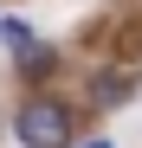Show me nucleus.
<instances>
[{
	"label": "nucleus",
	"mask_w": 142,
	"mask_h": 148,
	"mask_svg": "<svg viewBox=\"0 0 142 148\" xmlns=\"http://www.w3.org/2000/svg\"><path fill=\"white\" fill-rule=\"evenodd\" d=\"M52 64H58V52H52V45H26V52H19V77H26V84H39V77H52Z\"/></svg>",
	"instance_id": "obj_3"
},
{
	"label": "nucleus",
	"mask_w": 142,
	"mask_h": 148,
	"mask_svg": "<svg viewBox=\"0 0 142 148\" xmlns=\"http://www.w3.org/2000/svg\"><path fill=\"white\" fill-rule=\"evenodd\" d=\"M90 97H97V110H110V103H129V97H136V71H97Z\"/></svg>",
	"instance_id": "obj_2"
},
{
	"label": "nucleus",
	"mask_w": 142,
	"mask_h": 148,
	"mask_svg": "<svg viewBox=\"0 0 142 148\" xmlns=\"http://www.w3.org/2000/svg\"><path fill=\"white\" fill-rule=\"evenodd\" d=\"M13 129L26 148H71V110L58 103V97H26L13 116Z\"/></svg>",
	"instance_id": "obj_1"
},
{
	"label": "nucleus",
	"mask_w": 142,
	"mask_h": 148,
	"mask_svg": "<svg viewBox=\"0 0 142 148\" xmlns=\"http://www.w3.org/2000/svg\"><path fill=\"white\" fill-rule=\"evenodd\" d=\"M0 39H7V52H26V45H39L26 19H0Z\"/></svg>",
	"instance_id": "obj_4"
},
{
	"label": "nucleus",
	"mask_w": 142,
	"mask_h": 148,
	"mask_svg": "<svg viewBox=\"0 0 142 148\" xmlns=\"http://www.w3.org/2000/svg\"><path fill=\"white\" fill-rule=\"evenodd\" d=\"M78 148H110V142H78Z\"/></svg>",
	"instance_id": "obj_5"
}]
</instances>
